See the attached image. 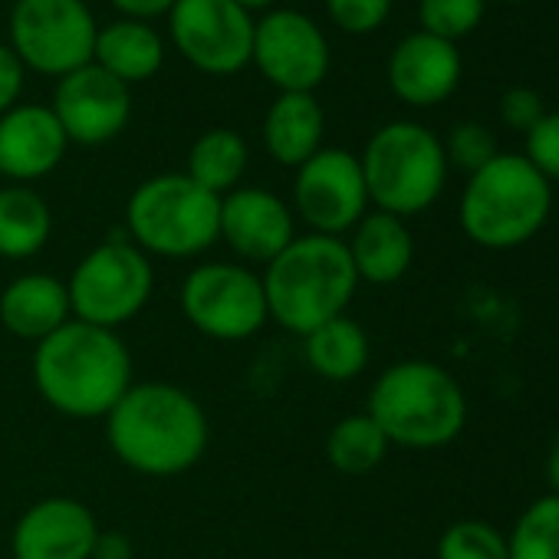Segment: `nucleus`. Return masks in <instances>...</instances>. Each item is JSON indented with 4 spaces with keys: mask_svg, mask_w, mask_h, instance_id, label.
<instances>
[{
    "mask_svg": "<svg viewBox=\"0 0 559 559\" xmlns=\"http://www.w3.org/2000/svg\"><path fill=\"white\" fill-rule=\"evenodd\" d=\"M369 204L402 221L428 211L448 185L441 139L421 122H385L372 132L362 155Z\"/></svg>",
    "mask_w": 559,
    "mask_h": 559,
    "instance_id": "obj_6",
    "label": "nucleus"
},
{
    "mask_svg": "<svg viewBox=\"0 0 559 559\" xmlns=\"http://www.w3.org/2000/svg\"><path fill=\"white\" fill-rule=\"evenodd\" d=\"M53 116L60 119L70 145H106L112 142L132 119V93L126 83L109 76L103 67L86 63L57 80Z\"/></svg>",
    "mask_w": 559,
    "mask_h": 559,
    "instance_id": "obj_14",
    "label": "nucleus"
},
{
    "mask_svg": "<svg viewBox=\"0 0 559 559\" xmlns=\"http://www.w3.org/2000/svg\"><path fill=\"white\" fill-rule=\"evenodd\" d=\"M93 63L103 67L119 83H145L152 80L165 63V44L158 31L145 21H112L109 27H99Z\"/></svg>",
    "mask_w": 559,
    "mask_h": 559,
    "instance_id": "obj_22",
    "label": "nucleus"
},
{
    "mask_svg": "<svg viewBox=\"0 0 559 559\" xmlns=\"http://www.w3.org/2000/svg\"><path fill=\"white\" fill-rule=\"evenodd\" d=\"M109 4L126 17V21H155V17H168L171 8L178 4V0H109Z\"/></svg>",
    "mask_w": 559,
    "mask_h": 559,
    "instance_id": "obj_36",
    "label": "nucleus"
},
{
    "mask_svg": "<svg viewBox=\"0 0 559 559\" xmlns=\"http://www.w3.org/2000/svg\"><path fill=\"white\" fill-rule=\"evenodd\" d=\"M297 237V217L294 207L253 185H240L221 198V214H217V240L230 247L243 263H260L266 266L276 253H284L287 243Z\"/></svg>",
    "mask_w": 559,
    "mask_h": 559,
    "instance_id": "obj_15",
    "label": "nucleus"
},
{
    "mask_svg": "<svg viewBox=\"0 0 559 559\" xmlns=\"http://www.w3.org/2000/svg\"><path fill=\"white\" fill-rule=\"evenodd\" d=\"M178 307L188 326L214 343H243L270 320L260 273L230 260L198 263L181 280Z\"/></svg>",
    "mask_w": 559,
    "mask_h": 559,
    "instance_id": "obj_9",
    "label": "nucleus"
},
{
    "mask_svg": "<svg viewBox=\"0 0 559 559\" xmlns=\"http://www.w3.org/2000/svg\"><path fill=\"white\" fill-rule=\"evenodd\" d=\"M67 290L73 320L119 333V326L132 323L148 307L155 266L129 237H109L73 266Z\"/></svg>",
    "mask_w": 559,
    "mask_h": 559,
    "instance_id": "obj_8",
    "label": "nucleus"
},
{
    "mask_svg": "<svg viewBox=\"0 0 559 559\" xmlns=\"http://www.w3.org/2000/svg\"><path fill=\"white\" fill-rule=\"evenodd\" d=\"M234 4H240L247 14H253V11H270L273 0H234Z\"/></svg>",
    "mask_w": 559,
    "mask_h": 559,
    "instance_id": "obj_38",
    "label": "nucleus"
},
{
    "mask_svg": "<svg viewBox=\"0 0 559 559\" xmlns=\"http://www.w3.org/2000/svg\"><path fill=\"white\" fill-rule=\"evenodd\" d=\"M53 234V211L40 191L31 185L0 188V257L31 260Z\"/></svg>",
    "mask_w": 559,
    "mask_h": 559,
    "instance_id": "obj_24",
    "label": "nucleus"
},
{
    "mask_svg": "<svg viewBox=\"0 0 559 559\" xmlns=\"http://www.w3.org/2000/svg\"><path fill=\"white\" fill-rule=\"evenodd\" d=\"M132 382V353L116 330L70 320L34 346V385L67 418H106Z\"/></svg>",
    "mask_w": 559,
    "mask_h": 559,
    "instance_id": "obj_2",
    "label": "nucleus"
},
{
    "mask_svg": "<svg viewBox=\"0 0 559 559\" xmlns=\"http://www.w3.org/2000/svg\"><path fill=\"white\" fill-rule=\"evenodd\" d=\"M96 17L86 0H17L11 11V50L40 76H67L93 63Z\"/></svg>",
    "mask_w": 559,
    "mask_h": 559,
    "instance_id": "obj_10",
    "label": "nucleus"
},
{
    "mask_svg": "<svg viewBox=\"0 0 559 559\" xmlns=\"http://www.w3.org/2000/svg\"><path fill=\"white\" fill-rule=\"evenodd\" d=\"M546 477H549V490L559 493V438L552 441V448L546 454Z\"/></svg>",
    "mask_w": 559,
    "mask_h": 559,
    "instance_id": "obj_37",
    "label": "nucleus"
},
{
    "mask_svg": "<svg viewBox=\"0 0 559 559\" xmlns=\"http://www.w3.org/2000/svg\"><path fill=\"white\" fill-rule=\"evenodd\" d=\"M90 559H135V543L122 530H103L99 526V536L93 543Z\"/></svg>",
    "mask_w": 559,
    "mask_h": 559,
    "instance_id": "obj_35",
    "label": "nucleus"
},
{
    "mask_svg": "<svg viewBox=\"0 0 559 559\" xmlns=\"http://www.w3.org/2000/svg\"><path fill=\"white\" fill-rule=\"evenodd\" d=\"M441 145H444L448 168H461L467 175L480 171L497 155V139L480 122H457Z\"/></svg>",
    "mask_w": 559,
    "mask_h": 559,
    "instance_id": "obj_30",
    "label": "nucleus"
},
{
    "mask_svg": "<svg viewBox=\"0 0 559 559\" xmlns=\"http://www.w3.org/2000/svg\"><path fill=\"white\" fill-rule=\"evenodd\" d=\"M99 536L96 513L76 497L31 503L11 530L14 559H90Z\"/></svg>",
    "mask_w": 559,
    "mask_h": 559,
    "instance_id": "obj_16",
    "label": "nucleus"
},
{
    "mask_svg": "<svg viewBox=\"0 0 559 559\" xmlns=\"http://www.w3.org/2000/svg\"><path fill=\"white\" fill-rule=\"evenodd\" d=\"M326 112L313 93H280L263 116V145L284 168H300L323 148Z\"/></svg>",
    "mask_w": 559,
    "mask_h": 559,
    "instance_id": "obj_21",
    "label": "nucleus"
},
{
    "mask_svg": "<svg viewBox=\"0 0 559 559\" xmlns=\"http://www.w3.org/2000/svg\"><path fill=\"white\" fill-rule=\"evenodd\" d=\"M389 90L415 109L441 106L448 96H454L464 60L457 44H448L441 37H431L425 31L408 34L389 57Z\"/></svg>",
    "mask_w": 559,
    "mask_h": 559,
    "instance_id": "obj_18",
    "label": "nucleus"
},
{
    "mask_svg": "<svg viewBox=\"0 0 559 559\" xmlns=\"http://www.w3.org/2000/svg\"><path fill=\"white\" fill-rule=\"evenodd\" d=\"M290 207L310 234L346 237L372 211L359 155L323 145L297 168Z\"/></svg>",
    "mask_w": 559,
    "mask_h": 559,
    "instance_id": "obj_11",
    "label": "nucleus"
},
{
    "mask_svg": "<svg viewBox=\"0 0 559 559\" xmlns=\"http://www.w3.org/2000/svg\"><path fill=\"white\" fill-rule=\"evenodd\" d=\"M543 116H546V106H543L539 93L530 90V86H510L503 93V99H500V119L513 132H523L526 135Z\"/></svg>",
    "mask_w": 559,
    "mask_h": 559,
    "instance_id": "obj_33",
    "label": "nucleus"
},
{
    "mask_svg": "<svg viewBox=\"0 0 559 559\" xmlns=\"http://www.w3.org/2000/svg\"><path fill=\"white\" fill-rule=\"evenodd\" d=\"M552 185L516 152H497L480 171L467 175L461 194V230L484 250L530 243L549 221Z\"/></svg>",
    "mask_w": 559,
    "mask_h": 559,
    "instance_id": "obj_5",
    "label": "nucleus"
},
{
    "mask_svg": "<svg viewBox=\"0 0 559 559\" xmlns=\"http://www.w3.org/2000/svg\"><path fill=\"white\" fill-rule=\"evenodd\" d=\"M497 4H523V0H497Z\"/></svg>",
    "mask_w": 559,
    "mask_h": 559,
    "instance_id": "obj_39",
    "label": "nucleus"
},
{
    "mask_svg": "<svg viewBox=\"0 0 559 559\" xmlns=\"http://www.w3.org/2000/svg\"><path fill=\"white\" fill-rule=\"evenodd\" d=\"M103 421L112 454L145 477L191 471L211 441L207 412L188 389L171 382H132Z\"/></svg>",
    "mask_w": 559,
    "mask_h": 559,
    "instance_id": "obj_1",
    "label": "nucleus"
},
{
    "mask_svg": "<svg viewBox=\"0 0 559 559\" xmlns=\"http://www.w3.org/2000/svg\"><path fill=\"white\" fill-rule=\"evenodd\" d=\"M526 162L549 181H559V109L546 112L530 132H526Z\"/></svg>",
    "mask_w": 559,
    "mask_h": 559,
    "instance_id": "obj_31",
    "label": "nucleus"
},
{
    "mask_svg": "<svg viewBox=\"0 0 559 559\" xmlns=\"http://www.w3.org/2000/svg\"><path fill=\"white\" fill-rule=\"evenodd\" d=\"M389 448H392L389 438L366 412H353L340 418L326 435V461L343 477L372 474L385 461Z\"/></svg>",
    "mask_w": 559,
    "mask_h": 559,
    "instance_id": "obj_26",
    "label": "nucleus"
},
{
    "mask_svg": "<svg viewBox=\"0 0 559 559\" xmlns=\"http://www.w3.org/2000/svg\"><path fill=\"white\" fill-rule=\"evenodd\" d=\"M343 240L359 284H372V287L399 284L415 263V237L408 230V221L376 207Z\"/></svg>",
    "mask_w": 559,
    "mask_h": 559,
    "instance_id": "obj_20",
    "label": "nucleus"
},
{
    "mask_svg": "<svg viewBox=\"0 0 559 559\" xmlns=\"http://www.w3.org/2000/svg\"><path fill=\"white\" fill-rule=\"evenodd\" d=\"M435 559H510L507 533L487 520H454L438 536Z\"/></svg>",
    "mask_w": 559,
    "mask_h": 559,
    "instance_id": "obj_28",
    "label": "nucleus"
},
{
    "mask_svg": "<svg viewBox=\"0 0 559 559\" xmlns=\"http://www.w3.org/2000/svg\"><path fill=\"white\" fill-rule=\"evenodd\" d=\"M24 76H27V70L17 60V53L8 44H0V116L17 106V99L24 93Z\"/></svg>",
    "mask_w": 559,
    "mask_h": 559,
    "instance_id": "obj_34",
    "label": "nucleus"
},
{
    "mask_svg": "<svg viewBox=\"0 0 559 559\" xmlns=\"http://www.w3.org/2000/svg\"><path fill=\"white\" fill-rule=\"evenodd\" d=\"M366 415L382 428L389 444L435 451L464 431L467 395L444 366L402 359L372 382Z\"/></svg>",
    "mask_w": 559,
    "mask_h": 559,
    "instance_id": "obj_4",
    "label": "nucleus"
},
{
    "mask_svg": "<svg viewBox=\"0 0 559 559\" xmlns=\"http://www.w3.org/2000/svg\"><path fill=\"white\" fill-rule=\"evenodd\" d=\"M221 198L185 171L145 178L126 201V237L148 257L188 260L217 243Z\"/></svg>",
    "mask_w": 559,
    "mask_h": 559,
    "instance_id": "obj_7",
    "label": "nucleus"
},
{
    "mask_svg": "<svg viewBox=\"0 0 559 559\" xmlns=\"http://www.w3.org/2000/svg\"><path fill=\"white\" fill-rule=\"evenodd\" d=\"M73 320L67 280L53 273H21L0 290V323L31 346L53 336Z\"/></svg>",
    "mask_w": 559,
    "mask_h": 559,
    "instance_id": "obj_19",
    "label": "nucleus"
},
{
    "mask_svg": "<svg viewBox=\"0 0 559 559\" xmlns=\"http://www.w3.org/2000/svg\"><path fill=\"white\" fill-rule=\"evenodd\" d=\"M175 50L207 76H234L250 63L253 14L234 0H178L168 14Z\"/></svg>",
    "mask_w": 559,
    "mask_h": 559,
    "instance_id": "obj_12",
    "label": "nucleus"
},
{
    "mask_svg": "<svg viewBox=\"0 0 559 559\" xmlns=\"http://www.w3.org/2000/svg\"><path fill=\"white\" fill-rule=\"evenodd\" d=\"M70 139L50 106L17 103L0 116V175L11 185H34L60 168Z\"/></svg>",
    "mask_w": 559,
    "mask_h": 559,
    "instance_id": "obj_17",
    "label": "nucleus"
},
{
    "mask_svg": "<svg viewBox=\"0 0 559 559\" xmlns=\"http://www.w3.org/2000/svg\"><path fill=\"white\" fill-rule=\"evenodd\" d=\"M510 559H559V493H543L507 533Z\"/></svg>",
    "mask_w": 559,
    "mask_h": 559,
    "instance_id": "obj_27",
    "label": "nucleus"
},
{
    "mask_svg": "<svg viewBox=\"0 0 559 559\" xmlns=\"http://www.w3.org/2000/svg\"><path fill=\"white\" fill-rule=\"evenodd\" d=\"M304 359L310 372L326 382H353L366 372L372 343L369 333L346 313L304 336Z\"/></svg>",
    "mask_w": 559,
    "mask_h": 559,
    "instance_id": "obj_23",
    "label": "nucleus"
},
{
    "mask_svg": "<svg viewBox=\"0 0 559 559\" xmlns=\"http://www.w3.org/2000/svg\"><path fill=\"white\" fill-rule=\"evenodd\" d=\"M250 63L280 93H317L330 73V44L304 11H266L253 21Z\"/></svg>",
    "mask_w": 559,
    "mask_h": 559,
    "instance_id": "obj_13",
    "label": "nucleus"
},
{
    "mask_svg": "<svg viewBox=\"0 0 559 559\" xmlns=\"http://www.w3.org/2000/svg\"><path fill=\"white\" fill-rule=\"evenodd\" d=\"M484 11L487 0H418L421 31L448 44H457L474 34L484 21Z\"/></svg>",
    "mask_w": 559,
    "mask_h": 559,
    "instance_id": "obj_29",
    "label": "nucleus"
},
{
    "mask_svg": "<svg viewBox=\"0 0 559 559\" xmlns=\"http://www.w3.org/2000/svg\"><path fill=\"white\" fill-rule=\"evenodd\" d=\"M260 280L270 320L300 340L317 326L346 317L359 290L346 240L326 234H297L284 253L263 266Z\"/></svg>",
    "mask_w": 559,
    "mask_h": 559,
    "instance_id": "obj_3",
    "label": "nucleus"
},
{
    "mask_svg": "<svg viewBox=\"0 0 559 559\" xmlns=\"http://www.w3.org/2000/svg\"><path fill=\"white\" fill-rule=\"evenodd\" d=\"M326 14L346 34H372L389 21L392 0H326Z\"/></svg>",
    "mask_w": 559,
    "mask_h": 559,
    "instance_id": "obj_32",
    "label": "nucleus"
},
{
    "mask_svg": "<svg viewBox=\"0 0 559 559\" xmlns=\"http://www.w3.org/2000/svg\"><path fill=\"white\" fill-rule=\"evenodd\" d=\"M247 162H250V152H247V142H243L240 132H234V129H207L188 148L185 175L194 185H201L204 191L224 198L227 191L240 188Z\"/></svg>",
    "mask_w": 559,
    "mask_h": 559,
    "instance_id": "obj_25",
    "label": "nucleus"
}]
</instances>
